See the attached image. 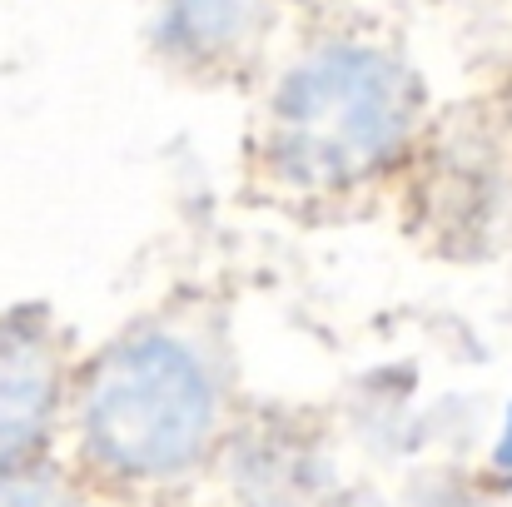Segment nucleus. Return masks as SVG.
<instances>
[{
	"mask_svg": "<svg viewBox=\"0 0 512 507\" xmlns=\"http://www.w3.org/2000/svg\"><path fill=\"white\" fill-rule=\"evenodd\" d=\"M279 160L304 184H339L383 165L408 130V80L373 50H324L279 95Z\"/></svg>",
	"mask_w": 512,
	"mask_h": 507,
	"instance_id": "f257e3e1",
	"label": "nucleus"
},
{
	"mask_svg": "<svg viewBox=\"0 0 512 507\" xmlns=\"http://www.w3.org/2000/svg\"><path fill=\"white\" fill-rule=\"evenodd\" d=\"M55 353L35 324H0V468H10L50 423Z\"/></svg>",
	"mask_w": 512,
	"mask_h": 507,
	"instance_id": "7ed1b4c3",
	"label": "nucleus"
},
{
	"mask_svg": "<svg viewBox=\"0 0 512 507\" xmlns=\"http://www.w3.org/2000/svg\"><path fill=\"white\" fill-rule=\"evenodd\" d=\"M0 507H75L70 493L45 478V473H15V468H0Z\"/></svg>",
	"mask_w": 512,
	"mask_h": 507,
	"instance_id": "39448f33",
	"label": "nucleus"
},
{
	"mask_svg": "<svg viewBox=\"0 0 512 507\" xmlns=\"http://www.w3.org/2000/svg\"><path fill=\"white\" fill-rule=\"evenodd\" d=\"M165 10H170V35H179L199 55L249 40L259 20V0H165Z\"/></svg>",
	"mask_w": 512,
	"mask_h": 507,
	"instance_id": "20e7f679",
	"label": "nucleus"
},
{
	"mask_svg": "<svg viewBox=\"0 0 512 507\" xmlns=\"http://www.w3.org/2000/svg\"><path fill=\"white\" fill-rule=\"evenodd\" d=\"M214 418L199 358L174 338H135L115 348L85 393V438L105 468L160 478L184 468Z\"/></svg>",
	"mask_w": 512,
	"mask_h": 507,
	"instance_id": "f03ea898",
	"label": "nucleus"
}]
</instances>
